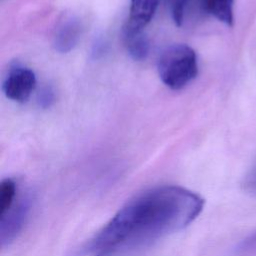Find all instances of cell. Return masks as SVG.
Here are the masks:
<instances>
[{
	"mask_svg": "<svg viewBox=\"0 0 256 256\" xmlns=\"http://www.w3.org/2000/svg\"><path fill=\"white\" fill-rule=\"evenodd\" d=\"M205 201L181 186L164 185L129 200L84 247L89 254L114 256L182 230L202 212Z\"/></svg>",
	"mask_w": 256,
	"mask_h": 256,
	"instance_id": "obj_1",
	"label": "cell"
},
{
	"mask_svg": "<svg viewBox=\"0 0 256 256\" xmlns=\"http://www.w3.org/2000/svg\"><path fill=\"white\" fill-rule=\"evenodd\" d=\"M157 70L162 82L172 90H180L198 73L195 51L186 44L167 46L157 61Z\"/></svg>",
	"mask_w": 256,
	"mask_h": 256,
	"instance_id": "obj_2",
	"label": "cell"
},
{
	"mask_svg": "<svg viewBox=\"0 0 256 256\" xmlns=\"http://www.w3.org/2000/svg\"><path fill=\"white\" fill-rule=\"evenodd\" d=\"M34 197L31 191L21 192L13 206L0 216V241L1 246L10 245L22 232L26 225L32 207Z\"/></svg>",
	"mask_w": 256,
	"mask_h": 256,
	"instance_id": "obj_3",
	"label": "cell"
},
{
	"mask_svg": "<svg viewBox=\"0 0 256 256\" xmlns=\"http://www.w3.org/2000/svg\"><path fill=\"white\" fill-rule=\"evenodd\" d=\"M36 87L34 72L19 63L13 64L4 78L2 89L7 98L18 103H25Z\"/></svg>",
	"mask_w": 256,
	"mask_h": 256,
	"instance_id": "obj_4",
	"label": "cell"
},
{
	"mask_svg": "<svg viewBox=\"0 0 256 256\" xmlns=\"http://www.w3.org/2000/svg\"><path fill=\"white\" fill-rule=\"evenodd\" d=\"M82 33L81 21L73 16H64L56 25L53 34V47L60 53H67L77 45Z\"/></svg>",
	"mask_w": 256,
	"mask_h": 256,
	"instance_id": "obj_5",
	"label": "cell"
},
{
	"mask_svg": "<svg viewBox=\"0 0 256 256\" xmlns=\"http://www.w3.org/2000/svg\"><path fill=\"white\" fill-rule=\"evenodd\" d=\"M159 0H131L129 16L123 28L124 33L140 32L152 20Z\"/></svg>",
	"mask_w": 256,
	"mask_h": 256,
	"instance_id": "obj_6",
	"label": "cell"
},
{
	"mask_svg": "<svg viewBox=\"0 0 256 256\" xmlns=\"http://www.w3.org/2000/svg\"><path fill=\"white\" fill-rule=\"evenodd\" d=\"M124 44L130 57L135 61L145 60L149 54L150 44L147 36L140 32L124 33L123 32Z\"/></svg>",
	"mask_w": 256,
	"mask_h": 256,
	"instance_id": "obj_7",
	"label": "cell"
},
{
	"mask_svg": "<svg viewBox=\"0 0 256 256\" xmlns=\"http://www.w3.org/2000/svg\"><path fill=\"white\" fill-rule=\"evenodd\" d=\"M206 10L222 23L233 25V0H204Z\"/></svg>",
	"mask_w": 256,
	"mask_h": 256,
	"instance_id": "obj_8",
	"label": "cell"
},
{
	"mask_svg": "<svg viewBox=\"0 0 256 256\" xmlns=\"http://www.w3.org/2000/svg\"><path fill=\"white\" fill-rule=\"evenodd\" d=\"M19 195L17 182L12 178H5L0 183V216L6 213Z\"/></svg>",
	"mask_w": 256,
	"mask_h": 256,
	"instance_id": "obj_9",
	"label": "cell"
},
{
	"mask_svg": "<svg viewBox=\"0 0 256 256\" xmlns=\"http://www.w3.org/2000/svg\"><path fill=\"white\" fill-rule=\"evenodd\" d=\"M189 0H168L171 17L176 26H181Z\"/></svg>",
	"mask_w": 256,
	"mask_h": 256,
	"instance_id": "obj_10",
	"label": "cell"
},
{
	"mask_svg": "<svg viewBox=\"0 0 256 256\" xmlns=\"http://www.w3.org/2000/svg\"><path fill=\"white\" fill-rule=\"evenodd\" d=\"M237 256H253L256 255V230L245 237L235 248Z\"/></svg>",
	"mask_w": 256,
	"mask_h": 256,
	"instance_id": "obj_11",
	"label": "cell"
},
{
	"mask_svg": "<svg viewBox=\"0 0 256 256\" xmlns=\"http://www.w3.org/2000/svg\"><path fill=\"white\" fill-rule=\"evenodd\" d=\"M55 101V92L54 89L50 85L43 86L37 95V103L38 105L43 108H49Z\"/></svg>",
	"mask_w": 256,
	"mask_h": 256,
	"instance_id": "obj_12",
	"label": "cell"
},
{
	"mask_svg": "<svg viewBox=\"0 0 256 256\" xmlns=\"http://www.w3.org/2000/svg\"><path fill=\"white\" fill-rule=\"evenodd\" d=\"M245 185L247 190L256 193V169L247 177Z\"/></svg>",
	"mask_w": 256,
	"mask_h": 256,
	"instance_id": "obj_13",
	"label": "cell"
}]
</instances>
